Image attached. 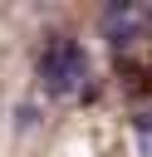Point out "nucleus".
Listing matches in <instances>:
<instances>
[{
  "instance_id": "nucleus-1",
  "label": "nucleus",
  "mask_w": 152,
  "mask_h": 157,
  "mask_svg": "<svg viewBox=\"0 0 152 157\" xmlns=\"http://www.w3.org/2000/svg\"><path fill=\"white\" fill-rule=\"evenodd\" d=\"M34 69H39V83H44L49 98H74V93H83L88 54H83V44L74 34H49L39 59H34Z\"/></svg>"
},
{
  "instance_id": "nucleus-2",
  "label": "nucleus",
  "mask_w": 152,
  "mask_h": 157,
  "mask_svg": "<svg viewBox=\"0 0 152 157\" xmlns=\"http://www.w3.org/2000/svg\"><path fill=\"white\" fill-rule=\"evenodd\" d=\"M132 128H137V142H142V152L152 157V113H132Z\"/></svg>"
},
{
  "instance_id": "nucleus-3",
  "label": "nucleus",
  "mask_w": 152,
  "mask_h": 157,
  "mask_svg": "<svg viewBox=\"0 0 152 157\" xmlns=\"http://www.w3.org/2000/svg\"><path fill=\"white\" fill-rule=\"evenodd\" d=\"M34 118H39V113H34V103H20V108H15V128H20V132H25V128H34Z\"/></svg>"
}]
</instances>
